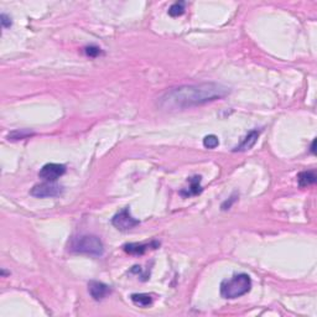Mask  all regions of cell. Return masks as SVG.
<instances>
[{
    "mask_svg": "<svg viewBox=\"0 0 317 317\" xmlns=\"http://www.w3.org/2000/svg\"><path fill=\"white\" fill-rule=\"evenodd\" d=\"M230 89L217 82H203L198 85H185L171 88L158 98V106L166 110H182L219 101L227 97Z\"/></svg>",
    "mask_w": 317,
    "mask_h": 317,
    "instance_id": "1",
    "label": "cell"
},
{
    "mask_svg": "<svg viewBox=\"0 0 317 317\" xmlns=\"http://www.w3.org/2000/svg\"><path fill=\"white\" fill-rule=\"evenodd\" d=\"M252 289V279L242 273L221 282V295L224 299H237L246 295Z\"/></svg>",
    "mask_w": 317,
    "mask_h": 317,
    "instance_id": "2",
    "label": "cell"
},
{
    "mask_svg": "<svg viewBox=\"0 0 317 317\" xmlns=\"http://www.w3.org/2000/svg\"><path fill=\"white\" fill-rule=\"evenodd\" d=\"M70 249L79 254L92 255V257H101L104 253V246L97 235L85 234L73 238Z\"/></svg>",
    "mask_w": 317,
    "mask_h": 317,
    "instance_id": "3",
    "label": "cell"
},
{
    "mask_svg": "<svg viewBox=\"0 0 317 317\" xmlns=\"http://www.w3.org/2000/svg\"><path fill=\"white\" fill-rule=\"evenodd\" d=\"M63 192V187L56 181H45L42 183H38L31 189V196L37 197V198H49V197H57Z\"/></svg>",
    "mask_w": 317,
    "mask_h": 317,
    "instance_id": "4",
    "label": "cell"
},
{
    "mask_svg": "<svg viewBox=\"0 0 317 317\" xmlns=\"http://www.w3.org/2000/svg\"><path fill=\"white\" fill-rule=\"evenodd\" d=\"M112 224L119 230H129L131 228L137 227L139 221L131 216L129 208H123L121 212H118L112 218Z\"/></svg>",
    "mask_w": 317,
    "mask_h": 317,
    "instance_id": "5",
    "label": "cell"
},
{
    "mask_svg": "<svg viewBox=\"0 0 317 317\" xmlns=\"http://www.w3.org/2000/svg\"><path fill=\"white\" fill-rule=\"evenodd\" d=\"M66 166L62 164H55L50 162L42 166V169L38 173V177L42 178L44 181H56L61 176L65 175Z\"/></svg>",
    "mask_w": 317,
    "mask_h": 317,
    "instance_id": "6",
    "label": "cell"
},
{
    "mask_svg": "<svg viewBox=\"0 0 317 317\" xmlns=\"http://www.w3.org/2000/svg\"><path fill=\"white\" fill-rule=\"evenodd\" d=\"M160 247V242L151 241L148 243H126L123 246L124 252L130 255H144L149 250H154Z\"/></svg>",
    "mask_w": 317,
    "mask_h": 317,
    "instance_id": "7",
    "label": "cell"
},
{
    "mask_svg": "<svg viewBox=\"0 0 317 317\" xmlns=\"http://www.w3.org/2000/svg\"><path fill=\"white\" fill-rule=\"evenodd\" d=\"M88 291H89L90 296H92L94 300L101 301L110 293V287L102 282L90 280V282H88Z\"/></svg>",
    "mask_w": 317,
    "mask_h": 317,
    "instance_id": "8",
    "label": "cell"
},
{
    "mask_svg": "<svg viewBox=\"0 0 317 317\" xmlns=\"http://www.w3.org/2000/svg\"><path fill=\"white\" fill-rule=\"evenodd\" d=\"M259 134H260L259 130L249 131L248 134L246 135V138L241 141V144L237 145V146L233 149V151H247L249 150V149H252L255 145V142L258 141Z\"/></svg>",
    "mask_w": 317,
    "mask_h": 317,
    "instance_id": "9",
    "label": "cell"
},
{
    "mask_svg": "<svg viewBox=\"0 0 317 317\" xmlns=\"http://www.w3.org/2000/svg\"><path fill=\"white\" fill-rule=\"evenodd\" d=\"M201 176H194V177L189 178L190 187L187 190H181L180 194L183 197H190V196H197L202 192V186H201Z\"/></svg>",
    "mask_w": 317,
    "mask_h": 317,
    "instance_id": "10",
    "label": "cell"
},
{
    "mask_svg": "<svg viewBox=\"0 0 317 317\" xmlns=\"http://www.w3.org/2000/svg\"><path fill=\"white\" fill-rule=\"evenodd\" d=\"M298 182L301 189L311 186V185H314L316 182V174H315V171H303V173H300L298 175Z\"/></svg>",
    "mask_w": 317,
    "mask_h": 317,
    "instance_id": "11",
    "label": "cell"
},
{
    "mask_svg": "<svg viewBox=\"0 0 317 317\" xmlns=\"http://www.w3.org/2000/svg\"><path fill=\"white\" fill-rule=\"evenodd\" d=\"M131 301L141 307H148L153 303V298L149 294H133L131 295Z\"/></svg>",
    "mask_w": 317,
    "mask_h": 317,
    "instance_id": "12",
    "label": "cell"
},
{
    "mask_svg": "<svg viewBox=\"0 0 317 317\" xmlns=\"http://www.w3.org/2000/svg\"><path fill=\"white\" fill-rule=\"evenodd\" d=\"M185 13V1H177V3L173 4L169 9V15L173 18L181 17Z\"/></svg>",
    "mask_w": 317,
    "mask_h": 317,
    "instance_id": "13",
    "label": "cell"
},
{
    "mask_svg": "<svg viewBox=\"0 0 317 317\" xmlns=\"http://www.w3.org/2000/svg\"><path fill=\"white\" fill-rule=\"evenodd\" d=\"M31 135H34V133H31V131H29V130H25V129H21V130H15V131H13V133H10V134L8 135V139L9 140H22V139H26V138L31 137Z\"/></svg>",
    "mask_w": 317,
    "mask_h": 317,
    "instance_id": "14",
    "label": "cell"
},
{
    "mask_svg": "<svg viewBox=\"0 0 317 317\" xmlns=\"http://www.w3.org/2000/svg\"><path fill=\"white\" fill-rule=\"evenodd\" d=\"M218 144H219L218 138L213 134L207 135V137H205V139H203V146L207 149H216L217 146H218Z\"/></svg>",
    "mask_w": 317,
    "mask_h": 317,
    "instance_id": "15",
    "label": "cell"
},
{
    "mask_svg": "<svg viewBox=\"0 0 317 317\" xmlns=\"http://www.w3.org/2000/svg\"><path fill=\"white\" fill-rule=\"evenodd\" d=\"M85 52H86V55H87L88 57H97V56H99L102 53V50L99 49L98 46L90 45V46L86 47Z\"/></svg>",
    "mask_w": 317,
    "mask_h": 317,
    "instance_id": "16",
    "label": "cell"
},
{
    "mask_svg": "<svg viewBox=\"0 0 317 317\" xmlns=\"http://www.w3.org/2000/svg\"><path fill=\"white\" fill-rule=\"evenodd\" d=\"M0 22L3 25V28H10L11 26V19L6 14L0 15Z\"/></svg>",
    "mask_w": 317,
    "mask_h": 317,
    "instance_id": "17",
    "label": "cell"
},
{
    "mask_svg": "<svg viewBox=\"0 0 317 317\" xmlns=\"http://www.w3.org/2000/svg\"><path fill=\"white\" fill-rule=\"evenodd\" d=\"M235 200H237V196H232L229 198V200L228 201H226V202L223 203V205H222V210L223 211H226V210H229L230 207H232V205H233V202H235Z\"/></svg>",
    "mask_w": 317,
    "mask_h": 317,
    "instance_id": "18",
    "label": "cell"
},
{
    "mask_svg": "<svg viewBox=\"0 0 317 317\" xmlns=\"http://www.w3.org/2000/svg\"><path fill=\"white\" fill-rule=\"evenodd\" d=\"M315 144H316V140H314L311 144V153L312 154H315Z\"/></svg>",
    "mask_w": 317,
    "mask_h": 317,
    "instance_id": "19",
    "label": "cell"
}]
</instances>
